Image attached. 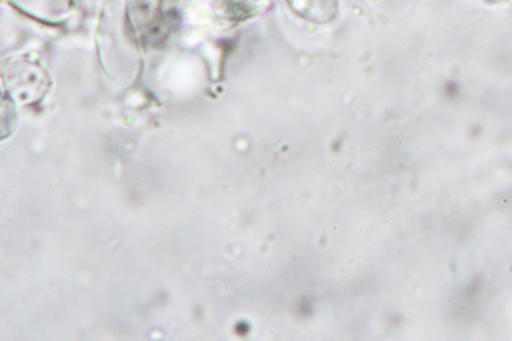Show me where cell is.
<instances>
[{
    "mask_svg": "<svg viewBox=\"0 0 512 341\" xmlns=\"http://www.w3.org/2000/svg\"><path fill=\"white\" fill-rule=\"evenodd\" d=\"M173 0H143L139 11L144 18L141 26L148 30V34L164 33L165 29L172 26L174 20Z\"/></svg>",
    "mask_w": 512,
    "mask_h": 341,
    "instance_id": "6da1fadb",
    "label": "cell"
}]
</instances>
